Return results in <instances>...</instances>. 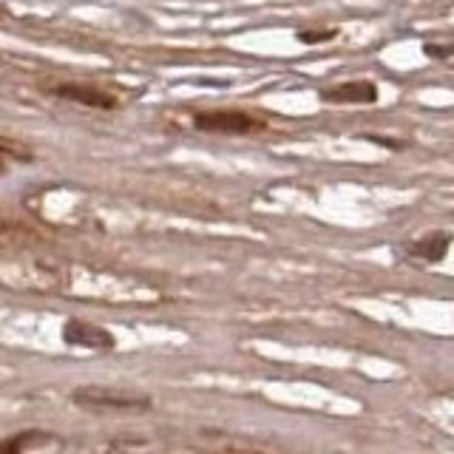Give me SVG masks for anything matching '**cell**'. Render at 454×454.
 <instances>
[{"mask_svg":"<svg viewBox=\"0 0 454 454\" xmlns=\"http://www.w3.org/2000/svg\"><path fill=\"white\" fill-rule=\"evenodd\" d=\"M324 103H335V106H369L378 99V85L369 82V80H352V82H340L333 85V89H324L321 91Z\"/></svg>","mask_w":454,"mask_h":454,"instance_id":"cell-5","label":"cell"},{"mask_svg":"<svg viewBox=\"0 0 454 454\" xmlns=\"http://www.w3.org/2000/svg\"><path fill=\"white\" fill-rule=\"evenodd\" d=\"M423 51H426V57H434V60H443V57H454V46H437V43H426Z\"/></svg>","mask_w":454,"mask_h":454,"instance_id":"cell-8","label":"cell"},{"mask_svg":"<svg viewBox=\"0 0 454 454\" xmlns=\"http://www.w3.org/2000/svg\"><path fill=\"white\" fill-rule=\"evenodd\" d=\"M63 340L68 347H85L94 352H111L117 347V338H114V333H108L106 326L91 324V321H77V318L63 326Z\"/></svg>","mask_w":454,"mask_h":454,"instance_id":"cell-3","label":"cell"},{"mask_svg":"<svg viewBox=\"0 0 454 454\" xmlns=\"http://www.w3.org/2000/svg\"><path fill=\"white\" fill-rule=\"evenodd\" d=\"M335 37L333 28H326V32H298V40L301 43H321V40H330Z\"/></svg>","mask_w":454,"mask_h":454,"instance_id":"cell-9","label":"cell"},{"mask_svg":"<svg viewBox=\"0 0 454 454\" xmlns=\"http://www.w3.org/2000/svg\"><path fill=\"white\" fill-rule=\"evenodd\" d=\"M4 156H6V148H4V145H0V165H4Z\"/></svg>","mask_w":454,"mask_h":454,"instance_id":"cell-10","label":"cell"},{"mask_svg":"<svg viewBox=\"0 0 454 454\" xmlns=\"http://www.w3.org/2000/svg\"><path fill=\"white\" fill-rule=\"evenodd\" d=\"M193 125L199 131L210 134H253L264 128L262 120H255L253 114L245 111H202L193 117Z\"/></svg>","mask_w":454,"mask_h":454,"instance_id":"cell-2","label":"cell"},{"mask_svg":"<svg viewBox=\"0 0 454 454\" xmlns=\"http://www.w3.org/2000/svg\"><path fill=\"white\" fill-rule=\"evenodd\" d=\"M449 245H451V233H429L418 241L411 253L420 255L426 262H443L449 253Z\"/></svg>","mask_w":454,"mask_h":454,"instance_id":"cell-6","label":"cell"},{"mask_svg":"<svg viewBox=\"0 0 454 454\" xmlns=\"http://www.w3.org/2000/svg\"><path fill=\"white\" fill-rule=\"evenodd\" d=\"M40 432H23V434H12L6 440H0V454H26L28 446H37L40 443Z\"/></svg>","mask_w":454,"mask_h":454,"instance_id":"cell-7","label":"cell"},{"mask_svg":"<svg viewBox=\"0 0 454 454\" xmlns=\"http://www.w3.org/2000/svg\"><path fill=\"white\" fill-rule=\"evenodd\" d=\"M71 401L85 409H120V411H139L151 409V397L128 389H106V387H80Z\"/></svg>","mask_w":454,"mask_h":454,"instance_id":"cell-1","label":"cell"},{"mask_svg":"<svg viewBox=\"0 0 454 454\" xmlns=\"http://www.w3.org/2000/svg\"><path fill=\"white\" fill-rule=\"evenodd\" d=\"M54 97L68 99V103H77L85 108H99V111H111L117 108V97L103 91V89H94V85H80V82H60L51 89Z\"/></svg>","mask_w":454,"mask_h":454,"instance_id":"cell-4","label":"cell"}]
</instances>
